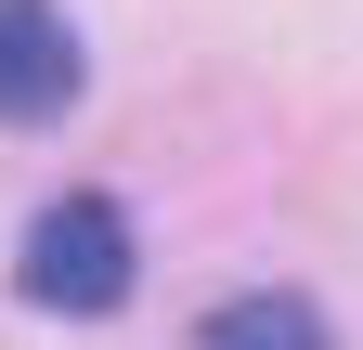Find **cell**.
<instances>
[{
    "instance_id": "6da1fadb",
    "label": "cell",
    "mask_w": 363,
    "mask_h": 350,
    "mask_svg": "<svg viewBox=\"0 0 363 350\" xmlns=\"http://www.w3.org/2000/svg\"><path fill=\"white\" fill-rule=\"evenodd\" d=\"M130 273H143V247H130V208L117 195H52L26 221V247H13L26 312H65V324H104L130 298Z\"/></svg>"
},
{
    "instance_id": "7a4b0ae2",
    "label": "cell",
    "mask_w": 363,
    "mask_h": 350,
    "mask_svg": "<svg viewBox=\"0 0 363 350\" xmlns=\"http://www.w3.org/2000/svg\"><path fill=\"white\" fill-rule=\"evenodd\" d=\"M78 91H91V52L65 0H0V130H52Z\"/></svg>"
},
{
    "instance_id": "3957f363",
    "label": "cell",
    "mask_w": 363,
    "mask_h": 350,
    "mask_svg": "<svg viewBox=\"0 0 363 350\" xmlns=\"http://www.w3.org/2000/svg\"><path fill=\"white\" fill-rule=\"evenodd\" d=\"M195 350H337V324L311 312L298 286H247V298H220V312H208Z\"/></svg>"
}]
</instances>
